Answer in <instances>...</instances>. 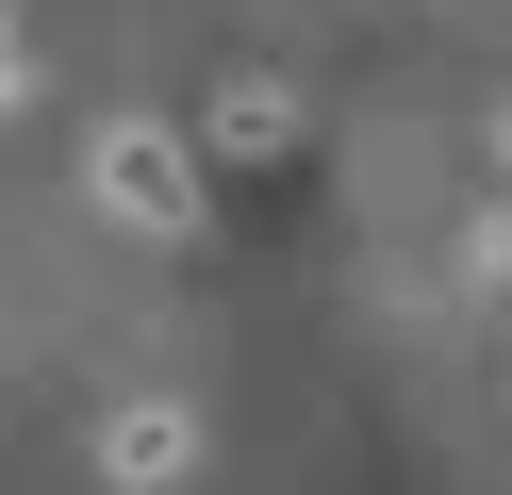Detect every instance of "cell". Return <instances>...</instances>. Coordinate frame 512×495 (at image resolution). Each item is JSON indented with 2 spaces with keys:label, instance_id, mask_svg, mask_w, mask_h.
Masks as SVG:
<instances>
[{
  "label": "cell",
  "instance_id": "obj_4",
  "mask_svg": "<svg viewBox=\"0 0 512 495\" xmlns=\"http://www.w3.org/2000/svg\"><path fill=\"white\" fill-rule=\"evenodd\" d=\"M0 99H17V17H0Z\"/></svg>",
  "mask_w": 512,
  "mask_h": 495
},
{
  "label": "cell",
  "instance_id": "obj_3",
  "mask_svg": "<svg viewBox=\"0 0 512 495\" xmlns=\"http://www.w3.org/2000/svg\"><path fill=\"white\" fill-rule=\"evenodd\" d=\"M215 149H232V165H281V149H298V99H281V83H232V99H215Z\"/></svg>",
  "mask_w": 512,
  "mask_h": 495
},
{
  "label": "cell",
  "instance_id": "obj_1",
  "mask_svg": "<svg viewBox=\"0 0 512 495\" xmlns=\"http://www.w3.org/2000/svg\"><path fill=\"white\" fill-rule=\"evenodd\" d=\"M100 215L116 231H199V149L166 116H116L100 132Z\"/></svg>",
  "mask_w": 512,
  "mask_h": 495
},
{
  "label": "cell",
  "instance_id": "obj_2",
  "mask_svg": "<svg viewBox=\"0 0 512 495\" xmlns=\"http://www.w3.org/2000/svg\"><path fill=\"white\" fill-rule=\"evenodd\" d=\"M182 462H199V413H166V396H149V413H116V429H100V479H116V495H166Z\"/></svg>",
  "mask_w": 512,
  "mask_h": 495
}]
</instances>
